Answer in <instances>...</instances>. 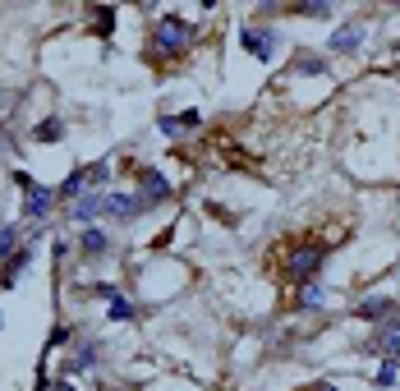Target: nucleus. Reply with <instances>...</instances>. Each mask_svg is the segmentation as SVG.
Listing matches in <instances>:
<instances>
[{
  "label": "nucleus",
  "mask_w": 400,
  "mask_h": 391,
  "mask_svg": "<svg viewBox=\"0 0 400 391\" xmlns=\"http://www.w3.org/2000/svg\"><path fill=\"white\" fill-rule=\"evenodd\" d=\"M396 378H400V364H396V359H387V364L378 369V387H391Z\"/></svg>",
  "instance_id": "19"
},
{
  "label": "nucleus",
  "mask_w": 400,
  "mask_h": 391,
  "mask_svg": "<svg viewBox=\"0 0 400 391\" xmlns=\"http://www.w3.org/2000/svg\"><path fill=\"white\" fill-rule=\"evenodd\" d=\"M336 51V56H355L359 46H364V28H359V23H345L341 33H332V42H327Z\"/></svg>",
  "instance_id": "5"
},
{
  "label": "nucleus",
  "mask_w": 400,
  "mask_h": 391,
  "mask_svg": "<svg viewBox=\"0 0 400 391\" xmlns=\"http://www.w3.org/2000/svg\"><path fill=\"white\" fill-rule=\"evenodd\" d=\"M323 258H327L323 244H299V249H295V258H290V276H295V281H313V276H318V267H323Z\"/></svg>",
  "instance_id": "2"
},
{
  "label": "nucleus",
  "mask_w": 400,
  "mask_h": 391,
  "mask_svg": "<svg viewBox=\"0 0 400 391\" xmlns=\"http://www.w3.org/2000/svg\"><path fill=\"white\" fill-rule=\"evenodd\" d=\"M359 318H364V323H382V318H391V300H364L359 304Z\"/></svg>",
  "instance_id": "10"
},
{
  "label": "nucleus",
  "mask_w": 400,
  "mask_h": 391,
  "mask_svg": "<svg viewBox=\"0 0 400 391\" xmlns=\"http://www.w3.org/2000/svg\"><path fill=\"white\" fill-rule=\"evenodd\" d=\"M23 193H28V202H23V216H28V221H42V216L51 212V198H56V193L42 189V184H33V189H23Z\"/></svg>",
  "instance_id": "6"
},
{
  "label": "nucleus",
  "mask_w": 400,
  "mask_h": 391,
  "mask_svg": "<svg viewBox=\"0 0 400 391\" xmlns=\"http://www.w3.org/2000/svg\"><path fill=\"white\" fill-rule=\"evenodd\" d=\"M60 134H65V124H60L56 115H51V120H42V124L33 129V138H37V143H56Z\"/></svg>",
  "instance_id": "14"
},
{
  "label": "nucleus",
  "mask_w": 400,
  "mask_h": 391,
  "mask_svg": "<svg viewBox=\"0 0 400 391\" xmlns=\"http://www.w3.org/2000/svg\"><path fill=\"white\" fill-rule=\"evenodd\" d=\"M14 244H19V230H14V226H5V230H0V258H10Z\"/></svg>",
  "instance_id": "20"
},
{
  "label": "nucleus",
  "mask_w": 400,
  "mask_h": 391,
  "mask_svg": "<svg viewBox=\"0 0 400 391\" xmlns=\"http://www.w3.org/2000/svg\"><path fill=\"white\" fill-rule=\"evenodd\" d=\"M198 124V111H184V115H166L161 120V134H179V129H193Z\"/></svg>",
  "instance_id": "12"
},
{
  "label": "nucleus",
  "mask_w": 400,
  "mask_h": 391,
  "mask_svg": "<svg viewBox=\"0 0 400 391\" xmlns=\"http://www.w3.org/2000/svg\"><path fill=\"white\" fill-rule=\"evenodd\" d=\"M97 212H101V193H88V198L74 202V221H92Z\"/></svg>",
  "instance_id": "13"
},
{
  "label": "nucleus",
  "mask_w": 400,
  "mask_h": 391,
  "mask_svg": "<svg viewBox=\"0 0 400 391\" xmlns=\"http://www.w3.org/2000/svg\"><path fill=\"white\" fill-rule=\"evenodd\" d=\"M106 304H111V318H115V323H129V318H133V304L120 300V295H115V300H106Z\"/></svg>",
  "instance_id": "18"
},
{
  "label": "nucleus",
  "mask_w": 400,
  "mask_h": 391,
  "mask_svg": "<svg viewBox=\"0 0 400 391\" xmlns=\"http://www.w3.org/2000/svg\"><path fill=\"white\" fill-rule=\"evenodd\" d=\"M83 253H88V258L106 253V235H101V230H83Z\"/></svg>",
  "instance_id": "16"
},
{
  "label": "nucleus",
  "mask_w": 400,
  "mask_h": 391,
  "mask_svg": "<svg viewBox=\"0 0 400 391\" xmlns=\"http://www.w3.org/2000/svg\"><path fill=\"white\" fill-rule=\"evenodd\" d=\"M28 263H33V249H14L10 263L0 267V286H14V281H19V272L28 267Z\"/></svg>",
  "instance_id": "9"
},
{
  "label": "nucleus",
  "mask_w": 400,
  "mask_h": 391,
  "mask_svg": "<svg viewBox=\"0 0 400 391\" xmlns=\"http://www.w3.org/2000/svg\"><path fill=\"white\" fill-rule=\"evenodd\" d=\"M295 74H327V65L318 56H295Z\"/></svg>",
  "instance_id": "17"
},
{
  "label": "nucleus",
  "mask_w": 400,
  "mask_h": 391,
  "mask_svg": "<svg viewBox=\"0 0 400 391\" xmlns=\"http://www.w3.org/2000/svg\"><path fill=\"white\" fill-rule=\"evenodd\" d=\"M92 364H97V346H78L74 355H69V369H74V373L92 369Z\"/></svg>",
  "instance_id": "15"
},
{
  "label": "nucleus",
  "mask_w": 400,
  "mask_h": 391,
  "mask_svg": "<svg viewBox=\"0 0 400 391\" xmlns=\"http://www.w3.org/2000/svg\"><path fill=\"white\" fill-rule=\"evenodd\" d=\"M170 198V184L156 170H143V207H152V202H166Z\"/></svg>",
  "instance_id": "8"
},
{
  "label": "nucleus",
  "mask_w": 400,
  "mask_h": 391,
  "mask_svg": "<svg viewBox=\"0 0 400 391\" xmlns=\"http://www.w3.org/2000/svg\"><path fill=\"white\" fill-rule=\"evenodd\" d=\"M239 42H244V51H249V56H258V60L276 56V33H272V28H244Z\"/></svg>",
  "instance_id": "3"
},
{
  "label": "nucleus",
  "mask_w": 400,
  "mask_h": 391,
  "mask_svg": "<svg viewBox=\"0 0 400 391\" xmlns=\"http://www.w3.org/2000/svg\"><path fill=\"white\" fill-rule=\"evenodd\" d=\"M92 19H97V37H106L115 28V14L111 10H92Z\"/></svg>",
  "instance_id": "22"
},
{
  "label": "nucleus",
  "mask_w": 400,
  "mask_h": 391,
  "mask_svg": "<svg viewBox=\"0 0 400 391\" xmlns=\"http://www.w3.org/2000/svg\"><path fill=\"white\" fill-rule=\"evenodd\" d=\"M323 300H327L323 286H318V281H304V290H299V300H295V309H318Z\"/></svg>",
  "instance_id": "11"
},
{
  "label": "nucleus",
  "mask_w": 400,
  "mask_h": 391,
  "mask_svg": "<svg viewBox=\"0 0 400 391\" xmlns=\"http://www.w3.org/2000/svg\"><path fill=\"white\" fill-rule=\"evenodd\" d=\"M290 14H309V19H327L332 5H290Z\"/></svg>",
  "instance_id": "21"
},
{
  "label": "nucleus",
  "mask_w": 400,
  "mask_h": 391,
  "mask_svg": "<svg viewBox=\"0 0 400 391\" xmlns=\"http://www.w3.org/2000/svg\"><path fill=\"white\" fill-rule=\"evenodd\" d=\"M101 212H111L115 221H133L143 212V198H129V193H101Z\"/></svg>",
  "instance_id": "4"
},
{
  "label": "nucleus",
  "mask_w": 400,
  "mask_h": 391,
  "mask_svg": "<svg viewBox=\"0 0 400 391\" xmlns=\"http://www.w3.org/2000/svg\"><path fill=\"white\" fill-rule=\"evenodd\" d=\"M189 37H193V28L184 19H175V14H166V19L156 23V33H152V46L161 51V56H179L184 46H189Z\"/></svg>",
  "instance_id": "1"
},
{
  "label": "nucleus",
  "mask_w": 400,
  "mask_h": 391,
  "mask_svg": "<svg viewBox=\"0 0 400 391\" xmlns=\"http://www.w3.org/2000/svg\"><path fill=\"white\" fill-rule=\"evenodd\" d=\"M373 350H382L387 359H396V364H400V323H387V327H382V332L373 336Z\"/></svg>",
  "instance_id": "7"
}]
</instances>
